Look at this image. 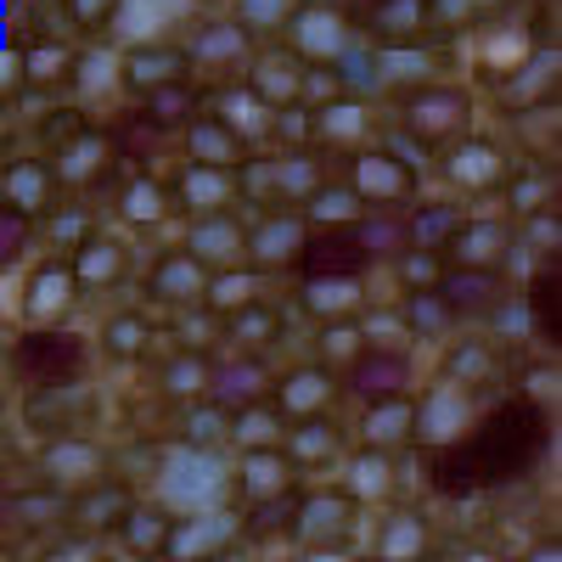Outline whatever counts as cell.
<instances>
[{"instance_id":"bcb514c9","label":"cell","mask_w":562,"mask_h":562,"mask_svg":"<svg viewBox=\"0 0 562 562\" xmlns=\"http://www.w3.org/2000/svg\"><path fill=\"white\" fill-rule=\"evenodd\" d=\"M321 450H326V434H321V428L299 434V456H321Z\"/></svg>"},{"instance_id":"8fae6325","label":"cell","mask_w":562,"mask_h":562,"mask_svg":"<svg viewBox=\"0 0 562 562\" xmlns=\"http://www.w3.org/2000/svg\"><path fill=\"white\" fill-rule=\"evenodd\" d=\"M192 248L203 254V259H231L243 248V231L231 225V220H203L198 231H192Z\"/></svg>"},{"instance_id":"f907efd6","label":"cell","mask_w":562,"mask_h":562,"mask_svg":"<svg viewBox=\"0 0 562 562\" xmlns=\"http://www.w3.org/2000/svg\"><path fill=\"white\" fill-rule=\"evenodd\" d=\"M243 439H270V422H259V416L243 422Z\"/></svg>"},{"instance_id":"9a60e30c","label":"cell","mask_w":562,"mask_h":562,"mask_svg":"<svg viewBox=\"0 0 562 562\" xmlns=\"http://www.w3.org/2000/svg\"><path fill=\"white\" fill-rule=\"evenodd\" d=\"M411 119H416L422 130H456V124L467 119V108H461V97H450V90H445V97H428L422 108H411Z\"/></svg>"},{"instance_id":"8d00e7d4","label":"cell","mask_w":562,"mask_h":562,"mask_svg":"<svg viewBox=\"0 0 562 562\" xmlns=\"http://www.w3.org/2000/svg\"><path fill=\"white\" fill-rule=\"evenodd\" d=\"M90 461H97V456H90V450H74V445L52 450V467H57V473H85Z\"/></svg>"},{"instance_id":"7bdbcfd3","label":"cell","mask_w":562,"mask_h":562,"mask_svg":"<svg viewBox=\"0 0 562 562\" xmlns=\"http://www.w3.org/2000/svg\"><path fill=\"white\" fill-rule=\"evenodd\" d=\"M198 383H203V371H198L192 360H180V366H175V378H169V389H198Z\"/></svg>"},{"instance_id":"ac0fdd59","label":"cell","mask_w":562,"mask_h":562,"mask_svg":"<svg viewBox=\"0 0 562 562\" xmlns=\"http://www.w3.org/2000/svg\"><path fill=\"white\" fill-rule=\"evenodd\" d=\"M119 265H124V254H119L113 243H90V248L79 254V270H74V281H108Z\"/></svg>"},{"instance_id":"484cf974","label":"cell","mask_w":562,"mask_h":562,"mask_svg":"<svg viewBox=\"0 0 562 562\" xmlns=\"http://www.w3.org/2000/svg\"><path fill=\"white\" fill-rule=\"evenodd\" d=\"M428 74H434V63L422 57V52H394L383 63V79H428Z\"/></svg>"},{"instance_id":"11a10c76","label":"cell","mask_w":562,"mask_h":562,"mask_svg":"<svg viewBox=\"0 0 562 562\" xmlns=\"http://www.w3.org/2000/svg\"><path fill=\"white\" fill-rule=\"evenodd\" d=\"M473 562H484V557H473Z\"/></svg>"},{"instance_id":"b9f144b4","label":"cell","mask_w":562,"mask_h":562,"mask_svg":"<svg viewBox=\"0 0 562 562\" xmlns=\"http://www.w3.org/2000/svg\"><path fill=\"white\" fill-rule=\"evenodd\" d=\"M439 231H450V214H422L416 220V237L422 243H439Z\"/></svg>"},{"instance_id":"5bb4252c","label":"cell","mask_w":562,"mask_h":562,"mask_svg":"<svg viewBox=\"0 0 562 562\" xmlns=\"http://www.w3.org/2000/svg\"><path fill=\"white\" fill-rule=\"evenodd\" d=\"M416 551H422V524L405 518V512H400V518H389V529H383V557H389V562H411Z\"/></svg>"},{"instance_id":"3957f363","label":"cell","mask_w":562,"mask_h":562,"mask_svg":"<svg viewBox=\"0 0 562 562\" xmlns=\"http://www.w3.org/2000/svg\"><path fill=\"white\" fill-rule=\"evenodd\" d=\"M225 490V467L214 461V450H175L164 467V501L186 506V512H214Z\"/></svg>"},{"instance_id":"44dd1931","label":"cell","mask_w":562,"mask_h":562,"mask_svg":"<svg viewBox=\"0 0 562 562\" xmlns=\"http://www.w3.org/2000/svg\"><path fill=\"white\" fill-rule=\"evenodd\" d=\"M23 248H29V225H23L18 214H0V270L18 265Z\"/></svg>"},{"instance_id":"f6af8a7d","label":"cell","mask_w":562,"mask_h":562,"mask_svg":"<svg viewBox=\"0 0 562 562\" xmlns=\"http://www.w3.org/2000/svg\"><path fill=\"white\" fill-rule=\"evenodd\" d=\"M68 7H74V18H102L113 0H68Z\"/></svg>"},{"instance_id":"52a82bcc","label":"cell","mask_w":562,"mask_h":562,"mask_svg":"<svg viewBox=\"0 0 562 562\" xmlns=\"http://www.w3.org/2000/svg\"><path fill=\"white\" fill-rule=\"evenodd\" d=\"M355 180H360L366 198H405V186H411V175L394 158H383V153H366L360 169H355Z\"/></svg>"},{"instance_id":"4dcf8cb0","label":"cell","mask_w":562,"mask_h":562,"mask_svg":"<svg viewBox=\"0 0 562 562\" xmlns=\"http://www.w3.org/2000/svg\"><path fill=\"white\" fill-rule=\"evenodd\" d=\"M124 214H130V220H158V214H164V198L153 192V186H135V192L124 198Z\"/></svg>"},{"instance_id":"d4e9b609","label":"cell","mask_w":562,"mask_h":562,"mask_svg":"<svg viewBox=\"0 0 562 562\" xmlns=\"http://www.w3.org/2000/svg\"><path fill=\"white\" fill-rule=\"evenodd\" d=\"M321 400H326V378H315V371L288 383V411H315Z\"/></svg>"},{"instance_id":"ba28073f","label":"cell","mask_w":562,"mask_h":562,"mask_svg":"<svg viewBox=\"0 0 562 562\" xmlns=\"http://www.w3.org/2000/svg\"><path fill=\"white\" fill-rule=\"evenodd\" d=\"M68 299H74V270H45V276H34V288H29V315L52 321V315H63Z\"/></svg>"},{"instance_id":"7402d4cb","label":"cell","mask_w":562,"mask_h":562,"mask_svg":"<svg viewBox=\"0 0 562 562\" xmlns=\"http://www.w3.org/2000/svg\"><path fill=\"white\" fill-rule=\"evenodd\" d=\"M237 52H243V34L237 29H209L198 40V57H209V63H225V57H237Z\"/></svg>"},{"instance_id":"836d02e7","label":"cell","mask_w":562,"mask_h":562,"mask_svg":"<svg viewBox=\"0 0 562 562\" xmlns=\"http://www.w3.org/2000/svg\"><path fill=\"white\" fill-rule=\"evenodd\" d=\"M355 490H360V495H378V490H383V461H378V456L355 467Z\"/></svg>"},{"instance_id":"c3c4849f","label":"cell","mask_w":562,"mask_h":562,"mask_svg":"<svg viewBox=\"0 0 562 562\" xmlns=\"http://www.w3.org/2000/svg\"><path fill=\"white\" fill-rule=\"evenodd\" d=\"M416 321H422V333H439V321H445V310H434V304H422V310H416Z\"/></svg>"},{"instance_id":"60d3db41","label":"cell","mask_w":562,"mask_h":562,"mask_svg":"<svg viewBox=\"0 0 562 562\" xmlns=\"http://www.w3.org/2000/svg\"><path fill=\"white\" fill-rule=\"evenodd\" d=\"M495 248H501V231H467V254H473V259L495 254Z\"/></svg>"},{"instance_id":"ee69618b","label":"cell","mask_w":562,"mask_h":562,"mask_svg":"<svg viewBox=\"0 0 562 562\" xmlns=\"http://www.w3.org/2000/svg\"><path fill=\"white\" fill-rule=\"evenodd\" d=\"M281 186H288V192H310V169L304 164H288V169H281Z\"/></svg>"},{"instance_id":"4fadbf2b","label":"cell","mask_w":562,"mask_h":562,"mask_svg":"<svg viewBox=\"0 0 562 562\" xmlns=\"http://www.w3.org/2000/svg\"><path fill=\"white\" fill-rule=\"evenodd\" d=\"M7 192H12L18 209H40L45 192H52V175H45L40 164H18V169L7 175Z\"/></svg>"},{"instance_id":"816d5d0a","label":"cell","mask_w":562,"mask_h":562,"mask_svg":"<svg viewBox=\"0 0 562 562\" xmlns=\"http://www.w3.org/2000/svg\"><path fill=\"white\" fill-rule=\"evenodd\" d=\"M304 562H349L344 551H304Z\"/></svg>"},{"instance_id":"ab89813d","label":"cell","mask_w":562,"mask_h":562,"mask_svg":"<svg viewBox=\"0 0 562 562\" xmlns=\"http://www.w3.org/2000/svg\"><path fill=\"white\" fill-rule=\"evenodd\" d=\"M326 130H333V135H355L360 130V108H333V113H326Z\"/></svg>"},{"instance_id":"7c38bea8","label":"cell","mask_w":562,"mask_h":562,"mask_svg":"<svg viewBox=\"0 0 562 562\" xmlns=\"http://www.w3.org/2000/svg\"><path fill=\"white\" fill-rule=\"evenodd\" d=\"M192 153L203 164H231V158H237V130H231V124H198L192 130Z\"/></svg>"},{"instance_id":"5b68a950","label":"cell","mask_w":562,"mask_h":562,"mask_svg":"<svg viewBox=\"0 0 562 562\" xmlns=\"http://www.w3.org/2000/svg\"><path fill=\"white\" fill-rule=\"evenodd\" d=\"M231 535H237V518H225V512H198V518L186 524V529H175V535H169V551L192 562V557L220 551Z\"/></svg>"},{"instance_id":"9c48e42d","label":"cell","mask_w":562,"mask_h":562,"mask_svg":"<svg viewBox=\"0 0 562 562\" xmlns=\"http://www.w3.org/2000/svg\"><path fill=\"white\" fill-rule=\"evenodd\" d=\"M400 383H405V360L389 355V349H383V355H366L360 371H355V389H360V394H394Z\"/></svg>"},{"instance_id":"30bf717a","label":"cell","mask_w":562,"mask_h":562,"mask_svg":"<svg viewBox=\"0 0 562 562\" xmlns=\"http://www.w3.org/2000/svg\"><path fill=\"white\" fill-rule=\"evenodd\" d=\"M344 524H349V506H344V501H333V495H321V501H310V506H304L299 535H304V540H333Z\"/></svg>"},{"instance_id":"7dc6e473","label":"cell","mask_w":562,"mask_h":562,"mask_svg":"<svg viewBox=\"0 0 562 562\" xmlns=\"http://www.w3.org/2000/svg\"><path fill=\"white\" fill-rule=\"evenodd\" d=\"M108 79H113V63H102V57L85 63V85H108Z\"/></svg>"},{"instance_id":"4316f807","label":"cell","mask_w":562,"mask_h":562,"mask_svg":"<svg viewBox=\"0 0 562 562\" xmlns=\"http://www.w3.org/2000/svg\"><path fill=\"white\" fill-rule=\"evenodd\" d=\"M164 0H130V18H124V34H153L169 12H158Z\"/></svg>"},{"instance_id":"d6a6232c","label":"cell","mask_w":562,"mask_h":562,"mask_svg":"<svg viewBox=\"0 0 562 562\" xmlns=\"http://www.w3.org/2000/svg\"><path fill=\"white\" fill-rule=\"evenodd\" d=\"M63 57H68V52L45 45V52H34V57H29V74H34V79H52V74H63Z\"/></svg>"},{"instance_id":"277c9868","label":"cell","mask_w":562,"mask_h":562,"mask_svg":"<svg viewBox=\"0 0 562 562\" xmlns=\"http://www.w3.org/2000/svg\"><path fill=\"white\" fill-rule=\"evenodd\" d=\"M293 259L304 265V276L310 281H326V276H360L366 270V259H371V248L366 243H355L349 231H338V237H304L299 248H293Z\"/></svg>"},{"instance_id":"8992f818","label":"cell","mask_w":562,"mask_h":562,"mask_svg":"<svg viewBox=\"0 0 562 562\" xmlns=\"http://www.w3.org/2000/svg\"><path fill=\"white\" fill-rule=\"evenodd\" d=\"M293 34L304 45V57H344V45H349V29L338 12H304Z\"/></svg>"},{"instance_id":"f35d334b","label":"cell","mask_w":562,"mask_h":562,"mask_svg":"<svg viewBox=\"0 0 562 562\" xmlns=\"http://www.w3.org/2000/svg\"><path fill=\"white\" fill-rule=\"evenodd\" d=\"M243 12H248L254 23H276L281 12H288V0H243Z\"/></svg>"},{"instance_id":"2e32d148","label":"cell","mask_w":562,"mask_h":562,"mask_svg":"<svg viewBox=\"0 0 562 562\" xmlns=\"http://www.w3.org/2000/svg\"><path fill=\"white\" fill-rule=\"evenodd\" d=\"M158 293H164V299H198V293H203V276H198V265H192V259H175V265H164V270H158Z\"/></svg>"},{"instance_id":"db71d44e","label":"cell","mask_w":562,"mask_h":562,"mask_svg":"<svg viewBox=\"0 0 562 562\" xmlns=\"http://www.w3.org/2000/svg\"><path fill=\"white\" fill-rule=\"evenodd\" d=\"M371 7H389V0H371Z\"/></svg>"},{"instance_id":"e575fe53","label":"cell","mask_w":562,"mask_h":562,"mask_svg":"<svg viewBox=\"0 0 562 562\" xmlns=\"http://www.w3.org/2000/svg\"><path fill=\"white\" fill-rule=\"evenodd\" d=\"M248 293H254V281H248V276H225L220 288H214V304H243Z\"/></svg>"},{"instance_id":"7a4b0ae2","label":"cell","mask_w":562,"mask_h":562,"mask_svg":"<svg viewBox=\"0 0 562 562\" xmlns=\"http://www.w3.org/2000/svg\"><path fill=\"white\" fill-rule=\"evenodd\" d=\"M85 366H90V349L68 326H29L12 344V371L34 389H74L85 383Z\"/></svg>"},{"instance_id":"d590c367","label":"cell","mask_w":562,"mask_h":562,"mask_svg":"<svg viewBox=\"0 0 562 562\" xmlns=\"http://www.w3.org/2000/svg\"><path fill=\"white\" fill-rule=\"evenodd\" d=\"M108 344L124 355V349H140V321H113L108 326Z\"/></svg>"},{"instance_id":"1f68e13d","label":"cell","mask_w":562,"mask_h":562,"mask_svg":"<svg viewBox=\"0 0 562 562\" xmlns=\"http://www.w3.org/2000/svg\"><path fill=\"white\" fill-rule=\"evenodd\" d=\"M456 175H461V180H490V175H495V158H490V153H461V158H456Z\"/></svg>"},{"instance_id":"74e56055","label":"cell","mask_w":562,"mask_h":562,"mask_svg":"<svg viewBox=\"0 0 562 562\" xmlns=\"http://www.w3.org/2000/svg\"><path fill=\"white\" fill-rule=\"evenodd\" d=\"M355 214V198L349 192H333V198H315V220H344Z\"/></svg>"},{"instance_id":"6da1fadb","label":"cell","mask_w":562,"mask_h":562,"mask_svg":"<svg viewBox=\"0 0 562 562\" xmlns=\"http://www.w3.org/2000/svg\"><path fill=\"white\" fill-rule=\"evenodd\" d=\"M546 434V422L535 405H501L495 416H484V428L473 434H461L456 445H445L439 467H434V479L445 490H473V484H501L512 473H524V461L535 456Z\"/></svg>"},{"instance_id":"83f0119b","label":"cell","mask_w":562,"mask_h":562,"mask_svg":"<svg viewBox=\"0 0 562 562\" xmlns=\"http://www.w3.org/2000/svg\"><path fill=\"white\" fill-rule=\"evenodd\" d=\"M248 490H254V495H276V490H281L276 456H254V461H248Z\"/></svg>"},{"instance_id":"f5cc1de1","label":"cell","mask_w":562,"mask_h":562,"mask_svg":"<svg viewBox=\"0 0 562 562\" xmlns=\"http://www.w3.org/2000/svg\"><path fill=\"white\" fill-rule=\"evenodd\" d=\"M535 562H557V551H540V557H535Z\"/></svg>"},{"instance_id":"e0dca14e","label":"cell","mask_w":562,"mask_h":562,"mask_svg":"<svg viewBox=\"0 0 562 562\" xmlns=\"http://www.w3.org/2000/svg\"><path fill=\"white\" fill-rule=\"evenodd\" d=\"M304 304H310V310H344V304H355V281H349V276L310 281V288H304Z\"/></svg>"},{"instance_id":"603a6c76","label":"cell","mask_w":562,"mask_h":562,"mask_svg":"<svg viewBox=\"0 0 562 562\" xmlns=\"http://www.w3.org/2000/svg\"><path fill=\"white\" fill-rule=\"evenodd\" d=\"M97 164H102V140H74V147L63 153V175H68V180L90 175Z\"/></svg>"},{"instance_id":"d6986e66","label":"cell","mask_w":562,"mask_h":562,"mask_svg":"<svg viewBox=\"0 0 562 562\" xmlns=\"http://www.w3.org/2000/svg\"><path fill=\"white\" fill-rule=\"evenodd\" d=\"M299 243H304V225H293V220H276V225H265V237H259L254 248H259V259H288Z\"/></svg>"},{"instance_id":"681fc988","label":"cell","mask_w":562,"mask_h":562,"mask_svg":"<svg viewBox=\"0 0 562 562\" xmlns=\"http://www.w3.org/2000/svg\"><path fill=\"white\" fill-rule=\"evenodd\" d=\"M135 540L153 546V540H158V518H135Z\"/></svg>"},{"instance_id":"ffe728a7","label":"cell","mask_w":562,"mask_h":562,"mask_svg":"<svg viewBox=\"0 0 562 562\" xmlns=\"http://www.w3.org/2000/svg\"><path fill=\"white\" fill-rule=\"evenodd\" d=\"M225 192H231V186H225V175H220V169H192V175H186V198H192L198 209L220 203Z\"/></svg>"},{"instance_id":"cb8c5ba5","label":"cell","mask_w":562,"mask_h":562,"mask_svg":"<svg viewBox=\"0 0 562 562\" xmlns=\"http://www.w3.org/2000/svg\"><path fill=\"white\" fill-rule=\"evenodd\" d=\"M405 428H411V411H405V405H383L378 416L366 422V434H371V439H400Z\"/></svg>"},{"instance_id":"f546056e","label":"cell","mask_w":562,"mask_h":562,"mask_svg":"<svg viewBox=\"0 0 562 562\" xmlns=\"http://www.w3.org/2000/svg\"><path fill=\"white\" fill-rule=\"evenodd\" d=\"M164 74H175V57H164V52H147L130 63V79H140V85H158Z\"/></svg>"},{"instance_id":"f1b7e54d","label":"cell","mask_w":562,"mask_h":562,"mask_svg":"<svg viewBox=\"0 0 562 562\" xmlns=\"http://www.w3.org/2000/svg\"><path fill=\"white\" fill-rule=\"evenodd\" d=\"M456 422H461V400L445 394V400L428 405V422H422V428H428V434H456Z\"/></svg>"}]
</instances>
